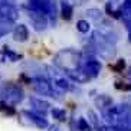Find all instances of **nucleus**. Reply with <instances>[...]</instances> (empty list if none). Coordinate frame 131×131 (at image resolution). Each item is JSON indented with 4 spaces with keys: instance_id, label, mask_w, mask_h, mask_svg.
Returning a JSON list of instances; mask_svg holds the SVG:
<instances>
[{
    "instance_id": "obj_1",
    "label": "nucleus",
    "mask_w": 131,
    "mask_h": 131,
    "mask_svg": "<svg viewBox=\"0 0 131 131\" xmlns=\"http://www.w3.org/2000/svg\"><path fill=\"white\" fill-rule=\"evenodd\" d=\"M81 61H82L81 52H78L75 49H63L61 52H58L53 58V63L63 71L79 68L81 66Z\"/></svg>"
},
{
    "instance_id": "obj_2",
    "label": "nucleus",
    "mask_w": 131,
    "mask_h": 131,
    "mask_svg": "<svg viewBox=\"0 0 131 131\" xmlns=\"http://www.w3.org/2000/svg\"><path fill=\"white\" fill-rule=\"evenodd\" d=\"M0 96L4 102H7L10 105H16L23 100V91L19 88V85L13 84V82H7V84L2 85Z\"/></svg>"
},
{
    "instance_id": "obj_3",
    "label": "nucleus",
    "mask_w": 131,
    "mask_h": 131,
    "mask_svg": "<svg viewBox=\"0 0 131 131\" xmlns=\"http://www.w3.org/2000/svg\"><path fill=\"white\" fill-rule=\"evenodd\" d=\"M33 82V88L38 94L46 96H53V89H52V84L43 77H36L32 79Z\"/></svg>"
},
{
    "instance_id": "obj_4",
    "label": "nucleus",
    "mask_w": 131,
    "mask_h": 131,
    "mask_svg": "<svg viewBox=\"0 0 131 131\" xmlns=\"http://www.w3.org/2000/svg\"><path fill=\"white\" fill-rule=\"evenodd\" d=\"M29 19L32 20V23L35 26L36 30H45L48 26V19L46 15L43 12H39V10H30L29 13Z\"/></svg>"
},
{
    "instance_id": "obj_5",
    "label": "nucleus",
    "mask_w": 131,
    "mask_h": 131,
    "mask_svg": "<svg viewBox=\"0 0 131 131\" xmlns=\"http://www.w3.org/2000/svg\"><path fill=\"white\" fill-rule=\"evenodd\" d=\"M0 16L4 17V19H7V20L15 22V20L17 19V16H19V12H17V9H16L12 3L4 2V3L0 4Z\"/></svg>"
},
{
    "instance_id": "obj_6",
    "label": "nucleus",
    "mask_w": 131,
    "mask_h": 131,
    "mask_svg": "<svg viewBox=\"0 0 131 131\" xmlns=\"http://www.w3.org/2000/svg\"><path fill=\"white\" fill-rule=\"evenodd\" d=\"M101 63L100 61H95V59H88V61L84 63V66H82V69L86 72V75H88L89 78H95L100 75L101 72Z\"/></svg>"
},
{
    "instance_id": "obj_7",
    "label": "nucleus",
    "mask_w": 131,
    "mask_h": 131,
    "mask_svg": "<svg viewBox=\"0 0 131 131\" xmlns=\"http://www.w3.org/2000/svg\"><path fill=\"white\" fill-rule=\"evenodd\" d=\"M66 73H68V77H69L72 81H75L77 84H84V82H86L89 79V77L86 75V72L82 69L81 66H79V68H75V69L66 71Z\"/></svg>"
},
{
    "instance_id": "obj_8",
    "label": "nucleus",
    "mask_w": 131,
    "mask_h": 131,
    "mask_svg": "<svg viewBox=\"0 0 131 131\" xmlns=\"http://www.w3.org/2000/svg\"><path fill=\"white\" fill-rule=\"evenodd\" d=\"M29 102H30L32 107L35 108V112H38L39 115H45V114H46V111L49 110V107H50L46 101H42L40 98H35V96H33V98H30V100H29Z\"/></svg>"
},
{
    "instance_id": "obj_9",
    "label": "nucleus",
    "mask_w": 131,
    "mask_h": 131,
    "mask_svg": "<svg viewBox=\"0 0 131 131\" xmlns=\"http://www.w3.org/2000/svg\"><path fill=\"white\" fill-rule=\"evenodd\" d=\"M13 38L17 42H25L27 38H29V30L25 25H17V26L13 29Z\"/></svg>"
},
{
    "instance_id": "obj_10",
    "label": "nucleus",
    "mask_w": 131,
    "mask_h": 131,
    "mask_svg": "<svg viewBox=\"0 0 131 131\" xmlns=\"http://www.w3.org/2000/svg\"><path fill=\"white\" fill-rule=\"evenodd\" d=\"M52 84H53V88L56 91H61V92H65V91L71 89V84L66 81L65 78H56V79H53Z\"/></svg>"
},
{
    "instance_id": "obj_11",
    "label": "nucleus",
    "mask_w": 131,
    "mask_h": 131,
    "mask_svg": "<svg viewBox=\"0 0 131 131\" xmlns=\"http://www.w3.org/2000/svg\"><path fill=\"white\" fill-rule=\"evenodd\" d=\"M95 104L100 110H104V108H108L110 105H112V98L108 95H98L95 98Z\"/></svg>"
},
{
    "instance_id": "obj_12",
    "label": "nucleus",
    "mask_w": 131,
    "mask_h": 131,
    "mask_svg": "<svg viewBox=\"0 0 131 131\" xmlns=\"http://www.w3.org/2000/svg\"><path fill=\"white\" fill-rule=\"evenodd\" d=\"M12 30H13V22L0 16V36L7 35L9 32H12Z\"/></svg>"
},
{
    "instance_id": "obj_13",
    "label": "nucleus",
    "mask_w": 131,
    "mask_h": 131,
    "mask_svg": "<svg viewBox=\"0 0 131 131\" xmlns=\"http://www.w3.org/2000/svg\"><path fill=\"white\" fill-rule=\"evenodd\" d=\"M86 16H88L92 22H95V23L104 22V16H102V12H101L100 9H88V10H86Z\"/></svg>"
},
{
    "instance_id": "obj_14",
    "label": "nucleus",
    "mask_w": 131,
    "mask_h": 131,
    "mask_svg": "<svg viewBox=\"0 0 131 131\" xmlns=\"http://www.w3.org/2000/svg\"><path fill=\"white\" fill-rule=\"evenodd\" d=\"M61 15H62V19L65 20H71L73 15V9L69 3H66V2H62V7H61Z\"/></svg>"
},
{
    "instance_id": "obj_15",
    "label": "nucleus",
    "mask_w": 131,
    "mask_h": 131,
    "mask_svg": "<svg viewBox=\"0 0 131 131\" xmlns=\"http://www.w3.org/2000/svg\"><path fill=\"white\" fill-rule=\"evenodd\" d=\"M50 112H52V117H53V118H56L58 121H65V119H66L65 110H61V108H53Z\"/></svg>"
},
{
    "instance_id": "obj_16",
    "label": "nucleus",
    "mask_w": 131,
    "mask_h": 131,
    "mask_svg": "<svg viewBox=\"0 0 131 131\" xmlns=\"http://www.w3.org/2000/svg\"><path fill=\"white\" fill-rule=\"evenodd\" d=\"M0 110H2V111H4L6 114H9V115H15V114H16L15 108L10 107V104L4 102V101H2V102H0Z\"/></svg>"
},
{
    "instance_id": "obj_17",
    "label": "nucleus",
    "mask_w": 131,
    "mask_h": 131,
    "mask_svg": "<svg viewBox=\"0 0 131 131\" xmlns=\"http://www.w3.org/2000/svg\"><path fill=\"white\" fill-rule=\"evenodd\" d=\"M4 53H6V56H7L10 61L16 62V61H19V59H22V55L19 53H15L12 49H9V48H4Z\"/></svg>"
},
{
    "instance_id": "obj_18",
    "label": "nucleus",
    "mask_w": 131,
    "mask_h": 131,
    "mask_svg": "<svg viewBox=\"0 0 131 131\" xmlns=\"http://www.w3.org/2000/svg\"><path fill=\"white\" fill-rule=\"evenodd\" d=\"M77 29L81 33H86V32L89 30V23L86 22V20H78L77 22Z\"/></svg>"
},
{
    "instance_id": "obj_19",
    "label": "nucleus",
    "mask_w": 131,
    "mask_h": 131,
    "mask_svg": "<svg viewBox=\"0 0 131 131\" xmlns=\"http://www.w3.org/2000/svg\"><path fill=\"white\" fill-rule=\"evenodd\" d=\"M88 117H89V123L92 124L95 128H100V123H98V117L94 111H88Z\"/></svg>"
},
{
    "instance_id": "obj_20",
    "label": "nucleus",
    "mask_w": 131,
    "mask_h": 131,
    "mask_svg": "<svg viewBox=\"0 0 131 131\" xmlns=\"http://www.w3.org/2000/svg\"><path fill=\"white\" fill-rule=\"evenodd\" d=\"M77 125H78V130H81V131L89 130V124H88V121H86L85 118H79V119H78Z\"/></svg>"
},
{
    "instance_id": "obj_21",
    "label": "nucleus",
    "mask_w": 131,
    "mask_h": 131,
    "mask_svg": "<svg viewBox=\"0 0 131 131\" xmlns=\"http://www.w3.org/2000/svg\"><path fill=\"white\" fill-rule=\"evenodd\" d=\"M124 66H125V61H124V59H119V61L117 62V65H112L111 68L114 71H117V72H119V71L124 69Z\"/></svg>"
},
{
    "instance_id": "obj_22",
    "label": "nucleus",
    "mask_w": 131,
    "mask_h": 131,
    "mask_svg": "<svg viewBox=\"0 0 131 131\" xmlns=\"http://www.w3.org/2000/svg\"><path fill=\"white\" fill-rule=\"evenodd\" d=\"M115 88H117V89H125V91H131V85H121L119 82H117Z\"/></svg>"
},
{
    "instance_id": "obj_23",
    "label": "nucleus",
    "mask_w": 131,
    "mask_h": 131,
    "mask_svg": "<svg viewBox=\"0 0 131 131\" xmlns=\"http://www.w3.org/2000/svg\"><path fill=\"white\" fill-rule=\"evenodd\" d=\"M6 59H7V56H6V53H4V50H2V52H0V63L4 62Z\"/></svg>"
},
{
    "instance_id": "obj_24",
    "label": "nucleus",
    "mask_w": 131,
    "mask_h": 131,
    "mask_svg": "<svg viewBox=\"0 0 131 131\" xmlns=\"http://www.w3.org/2000/svg\"><path fill=\"white\" fill-rule=\"evenodd\" d=\"M72 2H73L75 4H78V6H81V4H84L86 0H72Z\"/></svg>"
},
{
    "instance_id": "obj_25",
    "label": "nucleus",
    "mask_w": 131,
    "mask_h": 131,
    "mask_svg": "<svg viewBox=\"0 0 131 131\" xmlns=\"http://www.w3.org/2000/svg\"><path fill=\"white\" fill-rule=\"evenodd\" d=\"M49 131H59V128H58V127H50Z\"/></svg>"
},
{
    "instance_id": "obj_26",
    "label": "nucleus",
    "mask_w": 131,
    "mask_h": 131,
    "mask_svg": "<svg viewBox=\"0 0 131 131\" xmlns=\"http://www.w3.org/2000/svg\"><path fill=\"white\" fill-rule=\"evenodd\" d=\"M128 40H130V42H131V30L128 32Z\"/></svg>"
},
{
    "instance_id": "obj_27",
    "label": "nucleus",
    "mask_w": 131,
    "mask_h": 131,
    "mask_svg": "<svg viewBox=\"0 0 131 131\" xmlns=\"http://www.w3.org/2000/svg\"><path fill=\"white\" fill-rule=\"evenodd\" d=\"M128 77L131 78V66H130V69H128Z\"/></svg>"
},
{
    "instance_id": "obj_28",
    "label": "nucleus",
    "mask_w": 131,
    "mask_h": 131,
    "mask_svg": "<svg viewBox=\"0 0 131 131\" xmlns=\"http://www.w3.org/2000/svg\"><path fill=\"white\" fill-rule=\"evenodd\" d=\"M86 131H91V130H86Z\"/></svg>"
}]
</instances>
